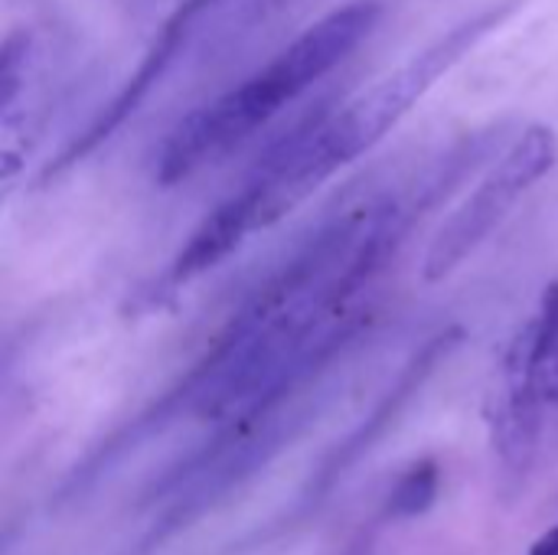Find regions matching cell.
<instances>
[{
  "label": "cell",
  "instance_id": "6da1fadb",
  "mask_svg": "<svg viewBox=\"0 0 558 555\" xmlns=\"http://www.w3.org/2000/svg\"><path fill=\"white\" fill-rule=\"evenodd\" d=\"M523 0H497L474 16H464L405 65L379 79L369 92L343 105V111H317L291 134H284L262 160L258 173L268 180L275 203L291 213L343 164L376 147L464 56H471L490 33H497Z\"/></svg>",
  "mask_w": 558,
  "mask_h": 555
},
{
  "label": "cell",
  "instance_id": "7a4b0ae2",
  "mask_svg": "<svg viewBox=\"0 0 558 555\" xmlns=\"http://www.w3.org/2000/svg\"><path fill=\"white\" fill-rule=\"evenodd\" d=\"M379 16L383 0H350L311 23L245 82L177 121L157 150L154 180L160 186H177L199 167L229 154L235 144L268 124L284 105L333 72L373 33Z\"/></svg>",
  "mask_w": 558,
  "mask_h": 555
},
{
  "label": "cell",
  "instance_id": "3957f363",
  "mask_svg": "<svg viewBox=\"0 0 558 555\" xmlns=\"http://www.w3.org/2000/svg\"><path fill=\"white\" fill-rule=\"evenodd\" d=\"M556 131L549 124L523 128L517 141L490 164L474 193L441 222L425 252L422 278L428 285L445 281L468 255H474L490 239V232L533 190V183H539L556 167Z\"/></svg>",
  "mask_w": 558,
  "mask_h": 555
},
{
  "label": "cell",
  "instance_id": "277c9868",
  "mask_svg": "<svg viewBox=\"0 0 558 555\" xmlns=\"http://www.w3.org/2000/svg\"><path fill=\"white\" fill-rule=\"evenodd\" d=\"M558 350V281L543 288L536 311L520 324L500 373V393L490 409L494 445L504 471L523 478L536 458L543 402L549 399V366Z\"/></svg>",
  "mask_w": 558,
  "mask_h": 555
},
{
  "label": "cell",
  "instance_id": "5b68a950",
  "mask_svg": "<svg viewBox=\"0 0 558 555\" xmlns=\"http://www.w3.org/2000/svg\"><path fill=\"white\" fill-rule=\"evenodd\" d=\"M216 0H180L177 3V10L160 23V29H157V36L150 39V46H147V52L141 56V62H137V69L128 75V82L118 88V95L92 118V124L75 137V141H69L62 150H59V157L46 167V173H43V180H49V177H59V173H65L69 167H75L78 160H85L92 150H98L137 108H141V101L150 95V88L163 79V72L173 65V59L180 56V49H183V43L190 39V33H193V23L199 20V13H206L209 7H213Z\"/></svg>",
  "mask_w": 558,
  "mask_h": 555
},
{
  "label": "cell",
  "instance_id": "8992f818",
  "mask_svg": "<svg viewBox=\"0 0 558 555\" xmlns=\"http://www.w3.org/2000/svg\"><path fill=\"white\" fill-rule=\"evenodd\" d=\"M265 229V213H262V196L258 190L245 180L242 190L226 196L186 239V245L173 255L170 268L160 278V294H170L183 288L186 281L199 278L203 272L216 268L222 258H229L245 236Z\"/></svg>",
  "mask_w": 558,
  "mask_h": 555
},
{
  "label": "cell",
  "instance_id": "52a82bcc",
  "mask_svg": "<svg viewBox=\"0 0 558 555\" xmlns=\"http://www.w3.org/2000/svg\"><path fill=\"white\" fill-rule=\"evenodd\" d=\"M461 343V327H448V330H441V334H435L409 363H405V370L399 373V379L392 383V389L383 396V402L373 409V415L327 458V464L320 468V474H317V487H311V494H327L333 484H337V478H343V471L347 468H353L389 429H392V422L405 412V406L412 402V396L428 383V376L438 370V363L454 350Z\"/></svg>",
  "mask_w": 558,
  "mask_h": 555
},
{
  "label": "cell",
  "instance_id": "ba28073f",
  "mask_svg": "<svg viewBox=\"0 0 558 555\" xmlns=\"http://www.w3.org/2000/svg\"><path fill=\"white\" fill-rule=\"evenodd\" d=\"M438 484H441V471L432 458L415 461L392 487L389 500H386V517L389 520H412L432 510L435 497H438Z\"/></svg>",
  "mask_w": 558,
  "mask_h": 555
},
{
  "label": "cell",
  "instance_id": "9c48e42d",
  "mask_svg": "<svg viewBox=\"0 0 558 555\" xmlns=\"http://www.w3.org/2000/svg\"><path fill=\"white\" fill-rule=\"evenodd\" d=\"M530 555H558V527H553L549 533H543V536L533 543Z\"/></svg>",
  "mask_w": 558,
  "mask_h": 555
},
{
  "label": "cell",
  "instance_id": "30bf717a",
  "mask_svg": "<svg viewBox=\"0 0 558 555\" xmlns=\"http://www.w3.org/2000/svg\"><path fill=\"white\" fill-rule=\"evenodd\" d=\"M549 402L558 406V350L553 357V366H549Z\"/></svg>",
  "mask_w": 558,
  "mask_h": 555
}]
</instances>
